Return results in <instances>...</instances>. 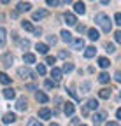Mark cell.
<instances>
[{
    "label": "cell",
    "instance_id": "cell-25",
    "mask_svg": "<svg viewBox=\"0 0 121 126\" xmlns=\"http://www.w3.org/2000/svg\"><path fill=\"white\" fill-rule=\"evenodd\" d=\"M0 82L2 84H11V77L7 74H4V72H0Z\"/></svg>",
    "mask_w": 121,
    "mask_h": 126
},
{
    "label": "cell",
    "instance_id": "cell-35",
    "mask_svg": "<svg viewBox=\"0 0 121 126\" xmlns=\"http://www.w3.org/2000/svg\"><path fill=\"white\" fill-rule=\"evenodd\" d=\"M105 51H107V53H114V51H116L114 44H107V46H105Z\"/></svg>",
    "mask_w": 121,
    "mask_h": 126
},
{
    "label": "cell",
    "instance_id": "cell-14",
    "mask_svg": "<svg viewBox=\"0 0 121 126\" xmlns=\"http://www.w3.org/2000/svg\"><path fill=\"white\" fill-rule=\"evenodd\" d=\"M7 32L5 28H0V47H5V42H7Z\"/></svg>",
    "mask_w": 121,
    "mask_h": 126
},
{
    "label": "cell",
    "instance_id": "cell-15",
    "mask_svg": "<svg viewBox=\"0 0 121 126\" xmlns=\"http://www.w3.org/2000/svg\"><path fill=\"white\" fill-rule=\"evenodd\" d=\"M35 49L40 53V54H48V51H49V47H48V44H39L37 42V46H35Z\"/></svg>",
    "mask_w": 121,
    "mask_h": 126
},
{
    "label": "cell",
    "instance_id": "cell-24",
    "mask_svg": "<svg viewBox=\"0 0 121 126\" xmlns=\"http://www.w3.org/2000/svg\"><path fill=\"white\" fill-rule=\"evenodd\" d=\"M109 79H111L109 74H105V72H102V74L98 75V81H100L102 84H107V82H109Z\"/></svg>",
    "mask_w": 121,
    "mask_h": 126
},
{
    "label": "cell",
    "instance_id": "cell-19",
    "mask_svg": "<svg viewBox=\"0 0 121 126\" xmlns=\"http://www.w3.org/2000/svg\"><path fill=\"white\" fill-rule=\"evenodd\" d=\"M88 37L91 39V40H98V37H100V33H98V30H95V28H91V30H88Z\"/></svg>",
    "mask_w": 121,
    "mask_h": 126
},
{
    "label": "cell",
    "instance_id": "cell-47",
    "mask_svg": "<svg viewBox=\"0 0 121 126\" xmlns=\"http://www.w3.org/2000/svg\"><path fill=\"white\" fill-rule=\"evenodd\" d=\"M62 2H65V4H72V0H62Z\"/></svg>",
    "mask_w": 121,
    "mask_h": 126
},
{
    "label": "cell",
    "instance_id": "cell-4",
    "mask_svg": "<svg viewBox=\"0 0 121 126\" xmlns=\"http://www.w3.org/2000/svg\"><path fill=\"white\" fill-rule=\"evenodd\" d=\"M63 19H65V23H67V25H70V26H74L75 23H77V19H75V16H74L72 12H65Z\"/></svg>",
    "mask_w": 121,
    "mask_h": 126
},
{
    "label": "cell",
    "instance_id": "cell-46",
    "mask_svg": "<svg viewBox=\"0 0 121 126\" xmlns=\"http://www.w3.org/2000/svg\"><path fill=\"white\" fill-rule=\"evenodd\" d=\"M0 2H2V4H9V2H11V0H0Z\"/></svg>",
    "mask_w": 121,
    "mask_h": 126
},
{
    "label": "cell",
    "instance_id": "cell-6",
    "mask_svg": "<svg viewBox=\"0 0 121 126\" xmlns=\"http://www.w3.org/2000/svg\"><path fill=\"white\" fill-rule=\"evenodd\" d=\"M74 110H75V107H74L72 102H67V103L63 105V112H65L67 116H72V114H74Z\"/></svg>",
    "mask_w": 121,
    "mask_h": 126
},
{
    "label": "cell",
    "instance_id": "cell-8",
    "mask_svg": "<svg viewBox=\"0 0 121 126\" xmlns=\"http://www.w3.org/2000/svg\"><path fill=\"white\" fill-rule=\"evenodd\" d=\"M30 9H32V5H30L28 2H19L18 7H16L18 12H26V11H30Z\"/></svg>",
    "mask_w": 121,
    "mask_h": 126
},
{
    "label": "cell",
    "instance_id": "cell-44",
    "mask_svg": "<svg viewBox=\"0 0 121 126\" xmlns=\"http://www.w3.org/2000/svg\"><path fill=\"white\" fill-rule=\"evenodd\" d=\"M26 89H30V91H34V89H35V86H34V84H28V86H26Z\"/></svg>",
    "mask_w": 121,
    "mask_h": 126
},
{
    "label": "cell",
    "instance_id": "cell-48",
    "mask_svg": "<svg viewBox=\"0 0 121 126\" xmlns=\"http://www.w3.org/2000/svg\"><path fill=\"white\" fill-rule=\"evenodd\" d=\"M100 2H102V4H109V0H100Z\"/></svg>",
    "mask_w": 121,
    "mask_h": 126
},
{
    "label": "cell",
    "instance_id": "cell-49",
    "mask_svg": "<svg viewBox=\"0 0 121 126\" xmlns=\"http://www.w3.org/2000/svg\"><path fill=\"white\" fill-rule=\"evenodd\" d=\"M119 98H121V91H119Z\"/></svg>",
    "mask_w": 121,
    "mask_h": 126
},
{
    "label": "cell",
    "instance_id": "cell-12",
    "mask_svg": "<svg viewBox=\"0 0 121 126\" xmlns=\"http://www.w3.org/2000/svg\"><path fill=\"white\" fill-rule=\"evenodd\" d=\"M12 61H14V60H12V56H11L9 53L2 56V65H4V67H11V65H12Z\"/></svg>",
    "mask_w": 121,
    "mask_h": 126
},
{
    "label": "cell",
    "instance_id": "cell-18",
    "mask_svg": "<svg viewBox=\"0 0 121 126\" xmlns=\"http://www.w3.org/2000/svg\"><path fill=\"white\" fill-rule=\"evenodd\" d=\"M74 11L77 12V14H84V12H86V5H84L83 2H77V4L74 5Z\"/></svg>",
    "mask_w": 121,
    "mask_h": 126
},
{
    "label": "cell",
    "instance_id": "cell-16",
    "mask_svg": "<svg viewBox=\"0 0 121 126\" xmlns=\"http://www.w3.org/2000/svg\"><path fill=\"white\" fill-rule=\"evenodd\" d=\"M91 119H93V124H102L105 123V114H95Z\"/></svg>",
    "mask_w": 121,
    "mask_h": 126
},
{
    "label": "cell",
    "instance_id": "cell-3",
    "mask_svg": "<svg viewBox=\"0 0 121 126\" xmlns=\"http://www.w3.org/2000/svg\"><path fill=\"white\" fill-rule=\"evenodd\" d=\"M46 16H48V11L40 9V11H35V12L32 14V19H34V21H39V19H44Z\"/></svg>",
    "mask_w": 121,
    "mask_h": 126
},
{
    "label": "cell",
    "instance_id": "cell-29",
    "mask_svg": "<svg viewBox=\"0 0 121 126\" xmlns=\"http://www.w3.org/2000/svg\"><path fill=\"white\" fill-rule=\"evenodd\" d=\"M21 26H23L25 30H28V32H34V26H32V23H30V21H23Z\"/></svg>",
    "mask_w": 121,
    "mask_h": 126
},
{
    "label": "cell",
    "instance_id": "cell-22",
    "mask_svg": "<svg viewBox=\"0 0 121 126\" xmlns=\"http://www.w3.org/2000/svg\"><path fill=\"white\" fill-rule=\"evenodd\" d=\"M4 96H5L7 100H12L14 96H16V93H14V89H11V88H7V89H4Z\"/></svg>",
    "mask_w": 121,
    "mask_h": 126
},
{
    "label": "cell",
    "instance_id": "cell-1",
    "mask_svg": "<svg viewBox=\"0 0 121 126\" xmlns=\"http://www.w3.org/2000/svg\"><path fill=\"white\" fill-rule=\"evenodd\" d=\"M95 21H97V25L102 26V30L105 32V33H109V32L112 30V23H111V19H109L107 14H104V12L97 14V16H95Z\"/></svg>",
    "mask_w": 121,
    "mask_h": 126
},
{
    "label": "cell",
    "instance_id": "cell-20",
    "mask_svg": "<svg viewBox=\"0 0 121 126\" xmlns=\"http://www.w3.org/2000/svg\"><path fill=\"white\" fill-rule=\"evenodd\" d=\"M98 96H100V98H104V100H107V98L111 96V89H107V88L100 89V91H98Z\"/></svg>",
    "mask_w": 121,
    "mask_h": 126
},
{
    "label": "cell",
    "instance_id": "cell-7",
    "mask_svg": "<svg viewBox=\"0 0 121 126\" xmlns=\"http://www.w3.org/2000/svg\"><path fill=\"white\" fill-rule=\"evenodd\" d=\"M72 47H74V49H77V51L84 49V40L83 39H74L72 40Z\"/></svg>",
    "mask_w": 121,
    "mask_h": 126
},
{
    "label": "cell",
    "instance_id": "cell-2",
    "mask_svg": "<svg viewBox=\"0 0 121 126\" xmlns=\"http://www.w3.org/2000/svg\"><path fill=\"white\" fill-rule=\"evenodd\" d=\"M18 75L19 77H23V79H32V72H30V68H26V67H21V68H18Z\"/></svg>",
    "mask_w": 121,
    "mask_h": 126
},
{
    "label": "cell",
    "instance_id": "cell-43",
    "mask_svg": "<svg viewBox=\"0 0 121 126\" xmlns=\"http://www.w3.org/2000/svg\"><path fill=\"white\" fill-rule=\"evenodd\" d=\"M34 33H35V35H37V37H39V35H40V33H42V30H40V28H34Z\"/></svg>",
    "mask_w": 121,
    "mask_h": 126
},
{
    "label": "cell",
    "instance_id": "cell-41",
    "mask_svg": "<svg viewBox=\"0 0 121 126\" xmlns=\"http://www.w3.org/2000/svg\"><path fill=\"white\" fill-rule=\"evenodd\" d=\"M60 58H65V60H67V58H69V53H67V51H62V53H60Z\"/></svg>",
    "mask_w": 121,
    "mask_h": 126
},
{
    "label": "cell",
    "instance_id": "cell-10",
    "mask_svg": "<svg viewBox=\"0 0 121 126\" xmlns=\"http://www.w3.org/2000/svg\"><path fill=\"white\" fill-rule=\"evenodd\" d=\"M39 117H40V119H49V117H51V110L46 109V107H42V109L39 110Z\"/></svg>",
    "mask_w": 121,
    "mask_h": 126
},
{
    "label": "cell",
    "instance_id": "cell-38",
    "mask_svg": "<svg viewBox=\"0 0 121 126\" xmlns=\"http://www.w3.org/2000/svg\"><path fill=\"white\" fill-rule=\"evenodd\" d=\"M28 124H30V126H40V123H39L37 119H30V121H28Z\"/></svg>",
    "mask_w": 121,
    "mask_h": 126
},
{
    "label": "cell",
    "instance_id": "cell-42",
    "mask_svg": "<svg viewBox=\"0 0 121 126\" xmlns=\"http://www.w3.org/2000/svg\"><path fill=\"white\" fill-rule=\"evenodd\" d=\"M114 79L118 82H121V72H116V75H114Z\"/></svg>",
    "mask_w": 121,
    "mask_h": 126
},
{
    "label": "cell",
    "instance_id": "cell-37",
    "mask_svg": "<svg viewBox=\"0 0 121 126\" xmlns=\"http://www.w3.org/2000/svg\"><path fill=\"white\" fill-rule=\"evenodd\" d=\"M48 44L54 46V44H56V37H54V35H49V37H48Z\"/></svg>",
    "mask_w": 121,
    "mask_h": 126
},
{
    "label": "cell",
    "instance_id": "cell-30",
    "mask_svg": "<svg viewBox=\"0 0 121 126\" xmlns=\"http://www.w3.org/2000/svg\"><path fill=\"white\" fill-rule=\"evenodd\" d=\"M62 70H63V72H72V70H74V65H72V63H65Z\"/></svg>",
    "mask_w": 121,
    "mask_h": 126
},
{
    "label": "cell",
    "instance_id": "cell-23",
    "mask_svg": "<svg viewBox=\"0 0 121 126\" xmlns=\"http://www.w3.org/2000/svg\"><path fill=\"white\" fill-rule=\"evenodd\" d=\"M86 107H88V110H97L98 109V102L97 100H88Z\"/></svg>",
    "mask_w": 121,
    "mask_h": 126
},
{
    "label": "cell",
    "instance_id": "cell-45",
    "mask_svg": "<svg viewBox=\"0 0 121 126\" xmlns=\"http://www.w3.org/2000/svg\"><path fill=\"white\" fill-rule=\"evenodd\" d=\"M116 116H118V119H121V109H118V110H116Z\"/></svg>",
    "mask_w": 121,
    "mask_h": 126
},
{
    "label": "cell",
    "instance_id": "cell-31",
    "mask_svg": "<svg viewBox=\"0 0 121 126\" xmlns=\"http://www.w3.org/2000/svg\"><path fill=\"white\" fill-rule=\"evenodd\" d=\"M114 23H116L118 26H121V12H116V16H114Z\"/></svg>",
    "mask_w": 121,
    "mask_h": 126
},
{
    "label": "cell",
    "instance_id": "cell-40",
    "mask_svg": "<svg viewBox=\"0 0 121 126\" xmlns=\"http://www.w3.org/2000/svg\"><path fill=\"white\" fill-rule=\"evenodd\" d=\"M54 84H56L54 81H46V88H48V89H49V88H54Z\"/></svg>",
    "mask_w": 121,
    "mask_h": 126
},
{
    "label": "cell",
    "instance_id": "cell-11",
    "mask_svg": "<svg viewBox=\"0 0 121 126\" xmlns=\"http://www.w3.org/2000/svg\"><path fill=\"white\" fill-rule=\"evenodd\" d=\"M26 107H28V103H26V100H25V96H21V98H18V103H16V109H18V110H26Z\"/></svg>",
    "mask_w": 121,
    "mask_h": 126
},
{
    "label": "cell",
    "instance_id": "cell-5",
    "mask_svg": "<svg viewBox=\"0 0 121 126\" xmlns=\"http://www.w3.org/2000/svg\"><path fill=\"white\" fill-rule=\"evenodd\" d=\"M35 100L40 102V103H48V102H49L48 94H46V93H42V91H37V93H35Z\"/></svg>",
    "mask_w": 121,
    "mask_h": 126
},
{
    "label": "cell",
    "instance_id": "cell-17",
    "mask_svg": "<svg viewBox=\"0 0 121 126\" xmlns=\"http://www.w3.org/2000/svg\"><path fill=\"white\" fill-rule=\"evenodd\" d=\"M60 35H62V40L63 42H72L74 39H72V33H70V32H67V30H62V33H60Z\"/></svg>",
    "mask_w": 121,
    "mask_h": 126
},
{
    "label": "cell",
    "instance_id": "cell-33",
    "mask_svg": "<svg viewBox=\"0 0 121 126\" xmlns=\"http://www.w3.org/2000/svg\"><path fill=\"white\" fill-rule=\"evenodd\" d=\"M88 89H89V82H83L81 84V93H88Z\"/></svg>",
    "mask_w": 121,
    "mask_h": 126
},
{
    "label": "cell",
    "instance_id": "cell-32",
    "mask_svg": "<svg viewBox=\"0 0 121 126\" xmlns=\"http://www.w3.org/2000/svg\"><path fill=\"white\" fill-rule=\"evenodd\" d=\"M19 47L21 49H26V47H30V42L25 39V40H19Z\"/></svg>",
    "mask_w": 121,
    "mask_h": 126
},
{
    "label": "cell",
    "instance_id": "cell-9",
    "mask_svg": "<svg viewBox=\"0 0 121 126\" xmlns=\"http://www.w3.org/2000/svg\"><path fill=\"white\" fill-rule=\"evenodd\" d=\"M62 74H63V70H60V68H56V67L51 68V77L54 79V81H60V79H62Z\"/></svg>",
    "mask_w": 121,
    "mask_h": 126
},
{
    "label": "cell",
    "instance_id": "cell-28",
    "mask_svg": "<svg viewBox=\"0 0 121 126\" xmlns=\"http://www.w3.org/2000/svg\"><path fill=\"white\" fill-rule=\"evenodd\" d=\"M37 74H39V75H46V67H44L42 63H39V65H37Z\"/></svg>",
    "mask_w": 121,
    "mask_h": 126
},
{
    "label": "cell",
    "instance_id": "cell-39",
    "mask_svg": "<svg viewBox=\"0 0 121 126\" xmlns=\"http://www.w3.org/2000/svg\"><path fill=\"white\" fill-rule=\"evenodd\" d=\"M114 39H116L118 44H121V32H116V33H114Z\"/></svg>",
    "mask_w": 121,
    "mask_h": 126
},
{
    "label": "cell",
    "instance_id": "cell-13",
    "mask_svg": "<svg viewBox=\"0 0 121 126\" xmlns=\"http://www.w3.org/2000/svg\"><path fill=\"white\" fill-rule=\"evenodd\" d=\"M4 124H11V123H14V121H16V116H14L12 112H7L5 116H4Z\"/></svg>",
    "mask_w": 121,
    "mask_h": 126
},
{
    "label": "cell",
    "instance_id": "cell-34",
    "mask_svg": "<svg viewBox=\"0 0 121 126\" xmlns=\"http://www.w3.org/2000/svg\"><path fill=\"white\" fill-rule=\"evenodd\" d=\"M46 63H48V65H51V67H53L54 63H56V58H53V56H48V58H46Z\"/></svg>",
    "mask_w": 121,
    "mask_h": 126
},
{
    "label": "cell",
    "instance_id": "cell-27",
    "mask_svg": "<svg viewBox=\"0 0 121 126\" xmlns=\"http://www.w3.org/2000/svg\"><path fill=\"white\" fill-rule=\"evenodd\" d=\"M98 65H100L102 68H107V67L111 65V61H109L107 58H98Z\"/></svg>",
    "mask_w": 121,
    "mask_h": 126
},
{
    "label": "cell",
    "instance_id": "cell-26",
    "mask_svg": "<svg viewBox=\"0 0 121 126\" xmlns=\"http://www.w3.org/2000/svg\"><path fill=\"white\" fill-rule=\"evenodd\" d=\"M23 61L25 63H35V56L30 54V53H26V54H23Z\"/></svg>",
    "mask_w": 121,
    "mask_h": 126
},
{
    "label": "cell",
    "instance_id": "cell-21",
    "mask_svg": "<svg viewBox=\"0 0 121 126\" xmlns=\"http://www.w3.org/2000/svg\"><path fill=\"white\" fill-rule=\"evenodd\" d=\"M97 54V49H95V47L91 46V47H86V51H84V56L86 58H93Z\"/></svg>",
    "mask_w": 121,
    "mask_h": 126
},
{
    "label": "cell",
    "instance_id": "cell-36",
    "mask_svg": "<svg viewBox=\"0 0 121 126\" xmlns=\"http://www.w3.org/2000/svg\"><path fill=\"white\" fill-rule=\"evenodd\" d=\"M46 2H48V5H49V7H56L60 0H46Z\"/></svg>",
    "mask_w": 121,
    "mask_h": 126
}]
</instances>
